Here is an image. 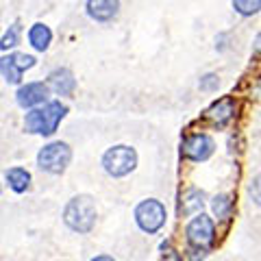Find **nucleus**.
<instances>
[{"label":"nucleus","instance_id":"6e6552de","mask_svg":"<svg viewBox=\"0 0 261 261\" xmlns=\"http://www.w3.org/2000/svg\"><path fill=\"white\" fill-rule=\"evenodd\" d=\"M48 96H50V89L44 81H31L27 85H20L18 92H15V100L22 109H37L42 105L48 102Z\"/></svg>","mask_w":261,"mask_h":261},{"label":"nucleus","instance_id":"4468645a","mask_svg":"<svg viewBox=\"0 0 261 261\" xmlns=\"http://www.w3.org/2000/svg\"><path fill=\"white\" fill-rule=\"evenodd\" d=\"M0 74H3V79L7 81V83L22 85V74H24V72L20 70V65L15 63L13 53L7 55V57H0Z\"/></svg>","mask_w":261,"mask_h":261},{"label":"nucleus","instance_id":"2eb2a0df","mask_svg":"<svg viewBox=\"0 0 261 261\" xmlns=\"http://www.w3.org/2000/svg\"><path fill=\"white\" fill-rule=\"evenodd\" d=\"M211 211H214V216L218 220H228V218H231V211H233L231 196H228V194L214 196V200H211Z\"/></svg>","mask_w":261,"mask_h":261},{"label":"nucleus","instance_id":"a211bd4d","mask_svg":"<svg viewBox=\"0 0 261 261\" xmlns=\"http://www.w3.org/2000/svg\"><path fill=\"white\" fill-rule=\"evenodd\" d=\"M233 9L238 11L240 15H255V13H259V9H261V3L259 0H255V3H244V0H233Z\"/></svg>","mask_w":261,"mask_h":261},{"label":"nucleus","instance_id":"7ed1b4c3","mask_svg":"<svg viewBox=\"0 0 261 261\" xmlns=\"http://www.w3.org/2000/svg\"><path fill=\"white\" fill-rule=\"evenodd\" d=\"M140 157H137V150L128 144H116L102 152L100 166L102 170L113 178H124L130 172H135Z\"/></svg>","mask_w":261,"mask_h":261},{"label":"nucleus","instance_id":"20e7f679","mask_svg":"<svg viewBox=\"0 0 261 261\" xmlns=\"http://www.w3.org/2000/svg\"><path fill=\"white\" fill-rule=\"evenodd\" d=\"M133 218H135V224L140 226L142 233H148L154 235L159 233L163 226H166V220H168V211L166 205L157 198H144L142 202H137L135 209H133Z\"/></svg>","mask_w":261,"mask_h":261},{"label":"nucleus","instance_id":"0eeeda50","mask_svg":"<svg viewBox=\"0 0 261 261\" xmlns=\"http://www.w3.org/2000/svg\"><path fill=\"white\" fill-rule=\"evenodd\" d=\"M181 150L190 161L202 163V161L211 159V154L216 152V142L209 133H192L183 140Z\"/></svg>","mask_w":261,"mask_h":261},{"label":"nucleus","instance_id":"423d86ee","mask_svg":"<svg viewBox=\"0 0 261 261\" xmlns=\"http://www.w3.org/2000/svg\"><path fill=\"white\" fill-rule=\"evenodd\" d=\"M185 238H187V242H190L192 248L209 250V246H214V242H216V222H214V218L207 216L205 211L196 214L185 226Z\"/></svg>","mask_w":261,"mask_h":261},{"label":"nucleus","instance_id":"f3484780","mask_svg":"<svg viewBox=\"0 0 261 261\" xmlns=\"http://www.w3.org/2000/svg\"><path fill=\"white\" fill-rule=\"evenodd\" d=\"M20 31H22V27H20V22H15V24H11L9 27V31L3 35V39H0V50H13L15 46L20 44Z\"/></svg>","mask_w":261,"mask_h":261},{"label":"nucleus","instance_id":"6ab92c4d","mask_svg":"<svg viewBox=\"0 0 261 261\" xmlns=\"http://www.w3.org/2000/svg\"><path fill=\"white\" fill-rule=\"evenodd\" d=\"M200 89L202 92H214V89H218V85H220V79H218V74H205L200 79Z\"/></svg>","mask_w":261,"mask_h":261},{"label":"nucleus","instance_id":"9d476101","mask_svg":"<svg viewBox=\"0 0 261 261\" xmlns=\"http://www.w3.org/2000/svg\"><path fill=\"white\" fill-rule=\"evenodd\" d=\"M46 85L57 96H72L74 94V89H76V79H74V74H72V70L57 68V70H53L50 74H48Z\"/></svg>","mask_w":261,"mask_h":261},{"label":"nucleus","instance_id":"39448f33","mask_svg":"<svg viewBox=\"0 0 261 261\" xmlns=\"http://www.w3.org/2000/svg\"><path fill=\"white\" fill-rule=\"evenodd\" d=\"M70 161H72V148L70 144H65L61 140L46 144L37 152V168L46 174H55V176L63 174L68 170Z\"/></svg>","mask_w":261,"mask_h":261},{"label":"nucleus","instance_id":"9b49d317","mask_svg":"<svg viewBox=\"0 0 261 261\" xmlns=\"http://www.w3.org/2000/svg\"><path fill=\"white\" fill-rule=\"evenodd\" d=\"M85 7L87 15L96 22H111L120 13V3L116 0H89Z\"/></svg>","mask_w":261,"mask_h":261},{"label":"nucleus","instance_id":"412c9836","mask_svg":"<svg viewBox=\"0 0 261 261\" xmlns=\"http://www.w3.org/2000/svg\"><path fill=\"white\" fill-rule=\"evenodd\" d=\"M89 261H116V259H113L111 255H96V257H92Z\"/></svg>","mask_w":261,"mask_h":261},{"label":"nucleus","instance_id":"f8f14e48","mask_svg":"<svg viewBox=\"0 0 261 261\" xmlns=\"http://www.w3.org/2000/svg\"><path fill=\"white\" fill-rule=\"evenodd\" d=\"M27 39H29V44L35 48V50L46 53L48 48H50V42H53V31H50V27H46V24L35 22V24H33V27L29 29Z\"/></svg>","mask_w":261,"mask_h":261},{"label":"nucleus","instance_id":"aec40b11","mask_svg":"<svg viewBox=\"0 0 261 261\" xmlns=\"http://www.w3.org/2000/svg\"><path fill=\"white\" fill-rule=\"evenodd\" d=\"M192 252H194V255H190V261H202V259L209 255L205 248H192Z\"/></svg>","mask_w":261,"mask_h":261},{"label":"nucleus","instance_id":"1a4fd4ad","mask_svg":"<svg viewBox=\"0 0 261 261\" xmlns=\"http://www.w3.org/2000/svg\"><path fill=\"white\" fill-rule=\"evenodd\" d=\"M235 111H238V100L233 96H222L211 102V107L205 111V118L214 122L216 126H224L235 118Z\"/></svg>","mask_w":261,"mask_h":261},{"label":"nucleus","instance_id":"f257e3e1","mask_svg":"<svg viewBox=\"0 0 261 261\" xmlns=\"http://www.w3.org/2000/svg\"><path fill=\"white\" fill-rule=\"evenodd\" d=\"M65 116H68V105H63L61 100H48L42 107L27 111V116H24V130L31 135L50 137L57 133V128H59L61 120Z\"/></svg>","mask_w":261,"mask_h":261},{"label":"nucleus","instance_id":"dca6fc26","mask_svg":"<svg viewBox=\"0 0 261 261\" xmlns=\"http://www.w3.org/2000/svg\"><path fill=\"white\" fill-rule=\"evenodd\" d=\"M202 198H205V194H202L200 190H194V187H192V190L185 194L183 214H185V216H190V214H194V216L200 214L202 207H205V200H202Z\"/></svg>","mask_w":261,"mask_h":261},{"label":"nucleus","instance_id":"ddd939ff","mask_svg":"<svg viewBox=\"0 0 261 261\" xmlns=\"http://www.w3.org/2000/svg\"><path fill=\"white\" fill-rule=\"evenodd\" d=\"M31 172L27 168H20V166H15V168H9L5 172V181L7 185H9V190L15 192V194H24L31 187Z\"/></svg>","mask_w":261,"mask_h":261},{"label":"nucleus","instance_id":"f03ea898","mask_svg":"<svg viewBox=\"0 0 261 261\" xmlns=\"http://www.w3.org/2000/svg\"><path fill=\"white\" fill-rule=\"evenodd\" d=\"M61 218L70 231H74L79 235L92 233V228L96 226V220H98V209H96L94 196H89V194L72 196V198L65 202Z\"/></svg>","mask_w":261,"mask_h":261}]
</instances>
